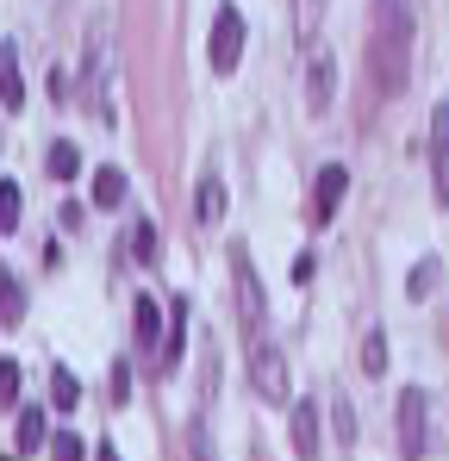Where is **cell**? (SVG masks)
Wrapping results in <instances>:
<instances>
[{"label": "cell", "mask_w": 449, "mask_h": 461, "mask_svg": "<svg viewBox=\"0 0 449 461\" xmlns=\"http://www.w3.org/2000/svg\"><path fill=\"white\" fill-rule=\"evenodd\" d=\"M237 57H243V13L237 6H219L213 38H206V63H213V76H231Z\"/></svg>", "instance_id": "277c9868"}, {"label": "cell", "mask_w": 449, "mask_h": 461, "mask_svg": "<svg viewBox=\"0 0 449 461\" xmlns=\"http://www.w3.org/2000/svg\"><path fill=\"white\" fill-rule=\"evenodd\" d=\"M369 63L380 94H399L412 76V0H374L369 19Z\"/></svg>", "instance_id": "6da1fadb"}, {"label": "cell", "mask_w": 449, "mask_h": 461, "mask_svg": "<svg viewBox=\"0 0 449 461\" xmlns=\"http://www.w3.org/2000/svg\"><path fill=\"white\" fill-rule=\"evenodd\" d=\"M0 405H19V362H0Z\"/></svg>", "instance_id": "484cf974"}, {"label": "cell", "mask_w": 449, "mask_h": 461, "mask_svg": "<svg viewBox=\"0 0 449 461\" xmlns=\"http://www.w3.org/2000/svg\"><path fill=\"white\" fill-rule=\"evenodd\" d=\"M331 424H337V443L350 449V443H356V411H350V399H344V393H331Z\"/></svg>", "instance_id": "ffe728a7"}, {"label": "cell", "mask_w": 449, "mask_h": 461, "mask_svg": "<svg viewBox=\"0 0 449 461\" xmlns=\"http://www.w3.org/2000/svg\"><path fill=\"white\" fill-rule=\"evenodd\" d=\"M294 449L299 461L325 456V424H318V399H294Z\"/></svg>", "instance_id": "30bf717a"}, {"label": "cell", "mask_w": 449, "mask_h": 461, "mask_svg": "<svg viewBox=\"0 0 449 461\" xmlns=\"http://www.w3.org/2000/svg\"><path fill=\"white\" fill-rule=\"evenodd\" d=\"M0 100H6V113H19V100H25V81H19V44H0Z\"/></svg>", "instance_id": "7c38bea8"}, {"label": "cell", "mask_w": 449, "mask_h": 461, "mask_svg": "<svg viewBox=\"0 0 449 461\" xmlns=\"http://www.w3.org/2000/svg\"><path fill=\"white\" fill-rule=\"evenodd\" d=\"M44 168H50L57 181H69L75 168H81V150H75V144H50V162H44Z\"/></svg>", "instance_id": "7402d4cb"}, {"label": "cell", "mask_w": 449, "mask_h": 461, "mask_svg": "<svg viewBox=\"0 0 449 461\" xmlns=\"http://www.w3.org/2000/svg\"><path fill=\"white\" fill-rule=\"evenodd\" d=\"M331 100H337V57L331 50H312L306 57V106L312 113H331Z\"/></svg>", "instance_id": "52a82bcc"}, {"label": "cell", "mask_w": 449, "mask_h": 461, "mask_svg": "<svg viewBox=\"0 0 449 461\" xmlns=\"http://www.w3.org/2000/svg\"><path fill=\"white\" fill-rule=\"evenodd\" d=\"M219 212H224V181H219V175H200V194H194V219H200V225H213Z\"/></svg>", "instance_id": "4fadbf2b"}, {"label": "cell", "mask_w": 449, "mask_h": 461, "mask_svg": "<svg viewBox=\"0 0 449 461\" xmlns=\"http://www.w3.org/2000/svg\"><path fill=\"white\" fill-rule=\"evenodd\" d=\"M19 306H25V300H19V281L0 275V324H19Z\"/></svg>", "instance_id": "603a6c76"}, {"label": "cell", "mask_w": 449, "mask_h": 461, "mask_svg": "<svg viewBox=\"0 0 449 461\" xmlns=\"http://www.w3.org/2000/svg\"><path fill=\"white\" fill-rule=\"evenodd\" d=\"M362 368H369V375H387V330H380V324L362 337Z\"/></svg>", "instance_id": "44dd1931"}, {"label": "cell", "mask_w": 449, "mask_h": 461, "mask_svg": "<svg viewBox=\"0 0 449 461\" xmlns=\"http://www.w3.org/2000/svg\"><path fill=\"white\" fill-rule=\"evenodd\" d=\"M318 25H325V0H294V38L299 44H312Z\"/></svg>", "instance_id": "5bb4252c"}, {"label": "cell", "mask_w": 449, "mask_h": 461, "mask_svg": "<svg viewBox=\"0 0 449 461\" xmlns=\"http://www.w3.org/2000/svg\"><path fill=\"white\" fill-rule=\"evenodd\" d=\"M13 443H19V456H25V449H38V443H44V411H25V405H19V424H13Z\"/></svg>", "instance_id": "e0dca14e"}, {"label": "cell", "mask_w": 449, "mask_h": 461, "mask_svg": "<svg viewBox=\"0 0 449 461\" xmlns=\"http://www.w3.org/2000/svg\"><path fill=\"white\" fill-rule=\"evenodd\" d=\"M106 76H113V32H106V19H94V25H87V63H81V81H87V106H94V119H113Z\"/></svg>", "instance_id": "7a4b0ae2"}, {"label": "cell", "mask_w": 449, "mask_h": 461, "mask_svg": "<svg viewBox=\"0 0 449 461\" xmlns=\"http://www.w3.org/2000/svg\"><path fill=\"white\" fill-rule=\"evenodd\" d=\"M19 225V181H0V230Z\"/></svg>", "instance_id": "cb8c5ba5"}, {"label": "cell", "mask_w": 449, "mask_h": 461, "mask_svg": "<svg viewBox=\"0 0 449 461\" xmlns=\"http://www.w3.org/2000/svg\"><path fill=\"white\" fill-rule=\"evenodd\" d=\"M94 461H119V449H113V443H100V449H94Z\"/></svg>", "instance_id": "f1b7e54d"}, {"label": "cell", "mask_w": 449, "mask_h": 461, "mask_svg": "<svg viewBox=\"0 0 449 461\" xmlns=\"http://www.w3.org/2000/svg\"><path fill=\"white\" fill-rule=\"evenodd\" d=\"M250 381H256V393L269 399V405H288V362H281V349L275 343H250Z\"/></svg>", "instance_id": "5b68a950"}, {"label": "cell", "mask_w": 449, "mask_h": 461, "mask_svg": "<svg viewBox=\"0 0 449 461\" xmlns=\"http://www.w3.org/2000/svg\"><path fill=\"white\" fill-rule=\"evenodd\" d=\"M344 187H350V175H344L337 162H325L318 181H312V212H306V219H312V225H331L337 206H344Z\"/></svg>", "instance_id": "ba28073f"}, {"label": "cell", "mask_w": 449, "mask_h": 461, "mask_svg": "<svg viewBox=\"0 0 449 461\" xmlns=\"http://www.w3.org/2000/svg\"><path fill=\"white\" fill-rule=\"evenodd\" d=\"M425 443H431L425 393H418V386H406V393H399V456H406V461H425Z\"/></svg>", "instance_id": "8992f818"}, {"label": "cell", "mask_w": 449, "mask_h": 461, "mask_svg": "<svg viewBox=\"0 0 449 461\" xmlns=\"http://www.w3.org/2000/svg\"><path fill=\"white\" fill-rule=\"evenodd\" d=\"M50 456H57V461H81L87 449H81V437H75V430H63V437L50 443Z\"/></svg>", "instance_id": "4316f807"}, {"label": "cell", "mask_w": 449, "mask_h": 461, "mask_svg": "<svg viewBox=\"0 0 449 461\" xmlns=\"http://www.w3.org/2000/svg\"><path fill=\"white\" fill-rule=\"evenodd\" d=\"M132 256H138V262H156V230H150V219L132 225Z\"/></svg>", "instance_id": "d4e9b609"}, {"label": "cell", "mask_w": 449, "mask_h": 461, "mask_svg": "<svg viewBox=\"0 0 449 461\" xmlns=\"http://www.w3.org/2000/svg\"><path fill=\"white\" fill-rule=\"evenodd\" d=\"M181 337H188V312L169 306V337H162V356H156L162 368H175V362H181Z\"/></svg>", "instance_id": "2e32d148"}, {"label": "cell", "mask_w": 449, "mask_h": 461, "mask_svg": "<svg viewBox=\"0 0 449 461\" xmlns=\"http://www.w3.org/2000/svg\"><path fill=\"white\" fill-rule=\"evenodd\" d=\"M125 393H132V368H125V362H119V368H113V399H119V405H125Z\"/></svg>", "instance_id": "83f0119b"}, {"label": "cell", "mask_w": 449, "mask_h": 461, "mask_svg": "<svg viewBox=\"0 0 449 461\" xmlns=\"http://www.w3.org/2000/svg\"><path fill=\"white\" fill-rule=\"evenodd\" d=\"M119 200H125V175H119V168H100V175H94V206L113 212Z\"/></svg>", "instance_id": "9a60e30c"}, {"label": "cell", "mask_w": 449, "mask_h": 461, "mask_svg": "<svg viewBox=\"0 0 449 461\" xmlns=\"http://www.w3.org/2000/svg\"><path fill=\"white\" fill-rule=\"evenodd\" d=\"M50 399H57V411H75V405H81V381H75L69 368L50 375Z\"/></svg>", "instance_id": "ac0fdd59"}, {"label": "cell", "mask_w": 449, "mask_h": 461, "mask_svg": "<svg viewBox=\"0 0 449 461\" xmlns=\"http://www.w3.org/2000/svg\"><path fill=\"white\" fill-rule=\"evenodd\" d=\"M431 187L437 206H449V106H431Z\"/></svg>", "instance_id": "9c48e42d"}, {"label": "cell", "mask_w": 449, "mask_h": 461, "mask_svg": "<svg viewBox=\"0 0 449 461\" xmlns=\"http://www.w3.org/2000/svg\"><path fill=\"white\" fill-rule=\"evenodd\" d=\"M132 337H138V349L162 356V337H169V330H162V306H156L150 294H138V300H132Z\"/></svg>", "instance_id": "8fae6325"}, {"label": "cell", "mask_w": 449, "mask_h": 461, "mask_svg": "<svg viewBox=\"0 0 449 461\" xmlns=\"http://www.w3.org/2000/svg\"><path fill=\"white\" fill-rule=\"evenodd\" d=\"M437 275H444V268H437V262L425 256V262H418V268L406 275V294H412V300H425V294H437Z\"/></svg>", "instance_id": "d6986e66"}, {"label": "cell", "mask_w": 449, "mask_h": 461, "mask_svg": "<svg viewBox=\"0 0 449 461\" xmlns=\"http://www.w3.org/2000/svg\"><path fill=\"white\" fill-rule=\"evenodd\" d=\"M231 287H237V318H243V330H250V343H256V337H262V281H256V262H250L243 243L231 249Z\"/></svg>", "instance_id": "3957f363"}]
</instances>
